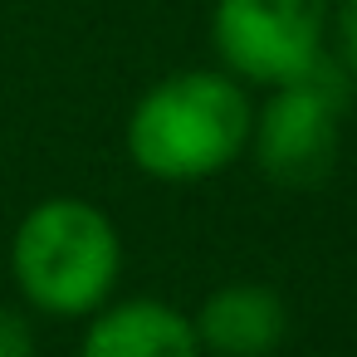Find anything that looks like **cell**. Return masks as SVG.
<instances>
[{
  "instance_id": "6da1fadb",
  "label": "cell",
  "mask_w": 357,
  "mask_h": 357,
  "mask_svg": "<svg viewBox=\"0 0 357 357\" xmlns=\"http://www.w3.org/2000/svg\"><path fill=\"white\" fill-rule=\"evenodd\" d=\"M255 103L235 74L181 69L157 79L128 113V157L142 176L196 186L250 152Z\"/></svg>"
},
{
  "instance_id": "7a4b0ae2",
  "label": "cell",
  "mask_w": 357,
  "mask_h": 357,
  "mask_svg": "<svg viewBox=\"0 0 357 357\" xmlns=\"http://www.w3.org/2000/svg\"><path fill=\"white\" fill-rule=\"evenodd\" d=\"M10 274L30 308L89 318L123 279V235L113 215L84 196H45L10 235Z\"/></svg>"
},
{
  "instance_id": "3957f363",
  "label": "cell",
  "mask_w": 357,
  "mask_h": 357,
  "mask_svg": "<svg viewBox=\"0 0 357 357\" xmlns=\"http://www.w3.org/2000/svg\"><path fill=\"white\" fill-rule=\"evenodd\" d=\"M347 93H352V79L328 54L308 74L269 89L250 128V157L264 172V181L284 191H313L333 176L337 147H342Z\"/></svg>"
},
{
  "instance_id": "277c9868",
  "label": "cell",
  "mask_w": 357,
  "mask_h": 357,
  "mask_svg": "<svg viewBox=\"0 0 357 357\" xmlns=\"http://www.w3.org/2000/svg\"><path fill=\"white\" fill-rule=\"evenodd\" d=\"M328 0H215L211 40L240 84L279 89L328 54Z\"/></svg>"
},
{
  "instance_id": "5b68a950",
  "label": "cell",
  "mask_w": 357,
  "mask_h": 357,
  "mask_svg": "<svg viewBox=\"0 0 357 357\" xmlns=\"http://www.w3.org/2000/svg\"><path fill=\"white\" fill-rule=\"evenodd\" d=\"M191 328L211 357H274L289 337V303L259 279H230L201 298Z\"/></svg>"
},
{
  "instance_id": "8992f818",
  "label": "cell",
  "mask_w": 357,
  "mask_h": 357,
  "mask_svg": "<svg viewBox=\"0 0 357 357\" xmlns=\"http://www.w3.org/2000/svg\"><path fill=\"white\" fill-rule=\"evenodd\" d=\"M79 357H206L191 313L162 298H108L89 313Z\"/></svg>"
},
{
  "instance_id": "52a82bcc",
  "label": "cell",
  "mask_w": 357,
  "mask_h": 357,
  "mask_svg": "<svg viewBox=\"0 0 357 357\" xmlns=\"http://www.w3.org/2000/svg\"><path fill=\"white\" fill-rule=\"evenodd\" d=\"M328 59L357 84V0H337L328 15Z\"/></svg>"
},
{
  "instance_id": "ba28073f",
  "label": "cell",
  "mask_w": 357,
  "mask_h": 357,
  "mask_svg": "<svg viewBox=\"0 0 357 357\" xmlns=\"http://www.w3.org/2000/svg\"><path fill=\"white\" fill-rule=\"evenodd\" d=\"M0 357H35V328L20 308L0 303Z\"/></svg>"
}]
</instances>
